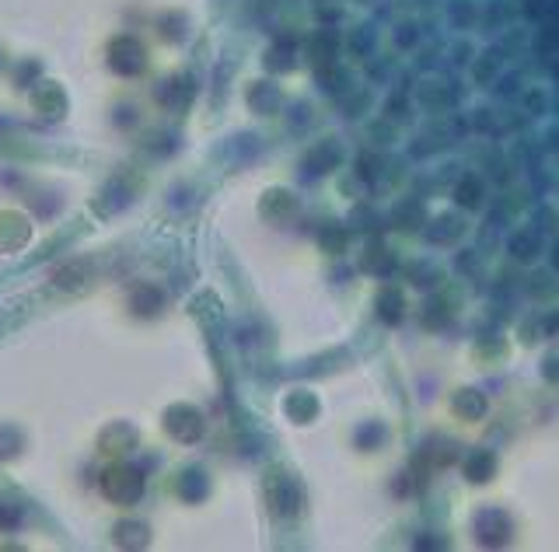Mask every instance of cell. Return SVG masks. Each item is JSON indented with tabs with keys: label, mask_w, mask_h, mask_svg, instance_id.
Masks as SVG:
<instances>
[{
	"label": "cell",
	"mask_w": 559,
	"mask_h": 552,
	"mask_svg": "<svg viewBox=\"0 0 559 552\" xmlns=\"http://www.w3.org/2000/svg\"><path fill=\"white\" fill-rule=\"evenodd\" d=\"M102 493L112 504L130 507V504H137L140 493H144V476H140V469H133V465L119 462L102 472Z\"/></svg>",
	"instance_id": "6da1fadb"
},
{
	"label": "cell",
	"mask_w": 559,
	"mask_h": 552,
	"mask_svg": "<svg viewBox=\"0 0 559 552\" xmlns=\"http://www.w3.org/2000/svg\"><path fill=\"white\" fill-rule=\"evenodd\" d=\"M109 67L116 70V74H123V77L140 74V70L147 67V49L140 46L133 35H123V39H116L109 46Z\"/></svg>",
	"instance_id": "7a4b0ae2"
},
{
	"label": "cell",
	"mask_w": 559,
	"mask_h": 552,
	"mask_svg": "<svg viewBox=\"0 0 559 552\" xmlns=\"http://www.w3.org/2000/svg\"><path fill=\"white\" fill-rule=\"evenodd\" d=\"M32 238V228H28V221L21 214H0V252H14L21 249V245Z\"/></svg>",
	"instance_id": "3957f363"
}]
</instances>
